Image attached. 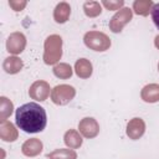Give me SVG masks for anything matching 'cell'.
I'll list each match as a JSON object with an SVG mask.
<instances>
[{
    "mask_svg": "<svg viewBox=\"0 0 159 159\" xmlns=\"http://www.w3.org/2000/svg\"><path fill=\"white\" fill-rule=\"evenodd\" d=\"M17 127L26 133L42 132L47 123V116L43 107L35 102L20 106L15 114Z\"/></svg>",
    "mask_w": 159,
    "mask_h": 159,
    "instance_id": "6da1fadb",
    "label": "cell"
},
{
    "mask_svg": "<svg viewBox=\"0 0 159 159\" xmlns=\"http://www.w3.org/2000/svg\"><path fill=\"white\" fill-rule=\"evenodd\" d=\"M62 39L57 35H52L48 36L45 41V55H43V60L45 63L47 65H53L56 63L62 55Z\"/></svg>",
    "mask_w": 159,
    "mask_h": 159,
    "instance_id": "7a4b0ae2",
    "label": "cell"
},
{
    "mask_svg": "<svg viewBox=\"0 0 159 159\" xmlns=\"http://www.w3.org/2000/svg\"><path fill=\"white\" fill-rule=\"evenodd\" d=\"M84 43L94 51H106L111 46V40L107 35L98 31H89L84 35Z\"/></svg>",
    "mask_w": 159,
    "mask_h": 159,
    "instance_id": "3957f363",
    "label": "cell"
},
{
    "mask_svg": "<svg viewBox=\"0 0 159 159\" xmlns=\"http://www.w3.org/2000/svg\"><path fill=\"white\" fill-rule=\"evenodd\" d=\"M76 94V91L72 86L61 84L56 86L51 92V99L56 104H66L68 103Z\"/></svg>",
    "mask_w": 159,
    "mask_h": 159,
    "instance_id": "277c9868",
    "label": "cell"
},
{
    "mask_svg": "<svg viewBox=\"0 0 159 159\" xmlns=\"http://www.w3.org/2000/svg\"><path fill=\"white\" fill-rule=\"evenodd\" d=\"M130 19H132V10L129 7H123L111 19L109 27L113 32H119L122 31L123 26L130 21Z\"/></svg>",
    "mask_w": 159,
    "mask_h": 159,
    "instance_id": "5b68a950",
    "label": "cell"
},
{
    "mask_svg": "<svg viewBox=\"0 0 159 159\" xmlns=\"http://www.w3.org/2000/svg\"><path fill=\"white\" fill-rule=\"evenodd\" d=\"M26 45V39L21 32H14L9 36L7 41H6V48L9 52L16 55L24 51Z\"/></svg>",
    "mask_w": 159,
    "mask_h": 159,
    "instance_id": "8992f818",
    "label": "cell"
},
{
    "mask_svg": "<svg viewBox=\"0 0 159 159\" xmlns=\"http://www.w3.org/2000/svg\"><path fill=\"white\" fill-rule=\"evenodd\" d=\"M78 129L86 138H93L99 132V127L93 118H83L78 124Z\"/></svg>",
    "mask_w": 159,
    "mask_h": 159,
    "instance_id": "52a82bcc",
    "label": "cell"
},
{
    "mask_svg": "<svg viewBox=\"0 0 159 159\" xmlns=\"http://www.w3.org/2000/svg\"><path fill=\"white\" fill-rule=\"evenodd\" d=\"M29 94L36 101H45L50 94V86L43 81H37L31 86Z\"/></svg>",
    "mask_w": 159,
    "mask_h": 159,
    "instance_id": "ba28073f",
    "label": "cell"
},
{
    "mask_svg": "<svg viewBox=\"0 0 159 159\" xmlns=\"http://www.w3.org/2000/svg\"><path fill=\"white\" fill-rule=\"evenodd\" d=\"M145 124L140 118L132 119L127 125V135L132 139H138L144 134Z\"/></svg>",
    "mask_w": 159,
    "mask_h": 159,
    "instance_id": "9c48e42d",
    "label": "cell"
},
{
    "mask_svg": "<svg viewBox=\"0 0 159 159\" xmlns=\"http://www.w3.org/2000/svg\"><path fill=\"white\" fill-rule=\"evenodd\" d=\"M70 14H71V7L67 2H60L57 4V6L55 7V11H53V19L58 24H63L68 20L70 17Z\"/></svg>",
    "mask_w": 159,
    "mask_h": 159,
    "instance_id": "30bf717a",
    "label": "cell"
},
{
    "mask_svg": "<svg viewBox=\"0 0 159 159\" xmlns=\"http://www.w3.org/2000/svg\"><path fill=\"white\" fill-rule=\"evenodd\" d=\"M41 150H42V143L36 138L26 140L22 145V153L27 157H35L39 153H41Z\"/></svg>",
    "mask_w": 159,
    "mask_h": 159,
    "instance_id": "8fae6325",
    "label": "cell"
},
{
    "mask_svg": "<svg viewBox=\"0 0 159 159\" xmlns=\"http://www.w3.org/2000/svg\"><path fill=\"white\" fill-rule=\"evenodd\" d=\"M0 135L2 138V140L5 142H14L17 137V133L14 128V125L7 122V120H1V125H0Z\"/></svg>",
    "mask_w": 159,
    "mask_h": 159,
    "instance_id": "7c38bea8",
    "label": "cell"
},
{
    "mask_svg": "<svg viewBox=\"0 0 159 159\" xmlns=\"http://www.w3.org/2000/svg\"><path fill=\"white\" fill-rule=\"evenodd\" d=\"M75 70L77 76L81 78H88L92 75V65L86 58H80L75 65Z\"/></svg>",
    "mask_w": 159,
    "mask_h": 159,
    "instance_id": "4fadbf2b",
    "label": "cell"
},
{
    "mask_svg": "<svg viewBox=\"0 0 159 159\" xmlns=\"http://www.w3.org/2000/svg\"><path fill=\"white\" fill-rule=\"evenodd\" d=\"M142 98L145 102L154 103L159 101V84H148L142 91Z\"/></svg>",
    "mask_w": 159,
    "mask_h": 159,
    "instance_id": "5bb4252c",
    "label": "cell"
},
{
    "mask_svg": "<svg viewBox=\"0 0 159 159\" xmlns=\"http://www.w3.org/2000/svg\"><path fill=\"white\" fill-rule=\"evenodd\" d=\"M153 5H154V2L152 0H137L133 2V10L138 15L147 16L149 14V11H152Z\"/></svg>",
    "mask_w": 159,
    "mask_h": 159,
    "instance_id": "9a60e30c",
    "label": "cell"
},
{
    "mask_svg": "<svg viewBox=\"0 0 159 159\" xmlns=\"http://www.w3.org/2000/svg\"><path fill=\"white\" fill-rule=\"evenodd\" d=\"M2 67L7 73H17L22 68V61L15 56L7 57V58H5Z\"/></svg>",
    "mask_w": 159,
    "mask_h": 159,
    "instance_id": "2e32d148",
    "label": "cell"
},
{
    "mask_svg": "<svg viewBox=\"0 0 159 159\" xmlns=\"http://www.w3.org/2000/svg\"><path fill=\"white\" fill-rule=\"evenodd\" d=\"M65 143H66L70 148L76 149V148H78V147L82 144V138H81V135H80L76 130L70 129V130L66 132V134H65Z\"/></svg>",
    "mask_w": 159,
    "mask_h": 159,
    "instance_id": "e0dca14e",
    "label": "cell"
},
{
    "mask_svg": "<svg viewBox=\"0 0 159 159\" xmlns=\"http://www.w3.org/2000/svg\"><path fill=\"white\" fill-rule=\"evenodd\" d=\"M53 73L60 78H68L72 76V68L67 63H60L53 67Z\"/></svg>",
    "mask_w": 159,
    "mask_h": 159,
    "instance_id": "ac0fdd59",
    "label": "cell"
},
{
    "mask_svg": "<svg viewBox=\"0 0 159 159\" xmlns=\"http://www.w3.org/2000/svg\"><path fill=\"white\" fill-rule=\"evenodd\" d=\"M47 157L50 159H76V153L70 149H57Z\"/></svg>",
    "mask_w": 159,
    "mask_h": 159,
    "instance_id": "d6986e66",
    "label": "cell"
},
{
    "mask_svg": "<svg viewBox=\"0 0 159 159\" xmlns=\"http://www.w3.org/2000/svg\"><path fill=\"white\" fill-rule=\"evenodd\" d=\"M83 9H84L86 15L89 16V17H94V16L99 15L101 11H102L99 2H96V1H87V2H84Z\"/></svg>",
    "mask_w": 159,
    "mask_h": 159,
    "instance_id": "ffe728a7",
    "label": "cell"
},
{
    "mask_svg": "<svg viewBox=\"0 0 159 159\" xmlns=\"http://www.w3.org/2000/svg\"><path fill=\"white\" fill-rule=\"evenodd\" d=\"M1 109H0V113H1V120H6V118L11 114L12 112V103L6 98V97H1Z\"/></svg>",
    "mask_w": 159,
    "mask_h": 159,
    "instance_id": "44dd1931",
    "label": "cell"
},
{
    "mask_svg": "<svg viewBox=\"0 0 159 159\" xmlns=\"http://www.w3.org/2000/svg\"><path fill=\"white\" fill-rule=\"evenodd\" d=\"M152 19H153L154 25L159 30V2L154 4L153 7H152Z\"/></svg>",
    "mask_w": 159,
    "mask_h": 159,
    "instance_id": "7402d4cb",
    "label": "cell"
},
{
    "mask_svg": "<svg viewBox=\"0 0 159 159\" xmlns=\"http://www.w3.org/2000/svg\"><path fill=\"white\" fill-rule=\"evenodd\" d=\"M108 10H118L124 2L120 0V1H103L102 2Z\"/></svg>",
    "mask_w": 159,
    "mask_h": 159,
    "instance_id": "603a6c76",
    "label": "cell"
},
{
    "mask_svg": "<svg viewBox=\"0 0 159 159\" xmlns=\"http://www.w3.org/2000/svg\"><path fill=\"white\" fill-rule=\"evenodd\" d=\"M9 5L15 10V11H21L26 6V1H9Z\"/></svg>",
    "mask_w": 159,
    "mask_h": 159,
    "instance_id": "cb8c5ba5",
    "label": "cell"
},
{
    "mask_svg": "<svg viewBox=\"0 0 159 159\" xmlns=\"http://www.w3.org/2000/svg\"><path fill=\"white\" fill-rule=\"evenodd\" d=\"M155 46H157V47L159 48V35H158V36L155 37Z\"/></svg>",
    "mask_w": 159,
    "mask_h": 159,
    "instance_id": "d4e9b609",
    "label": "cell"
}]
</instances>
